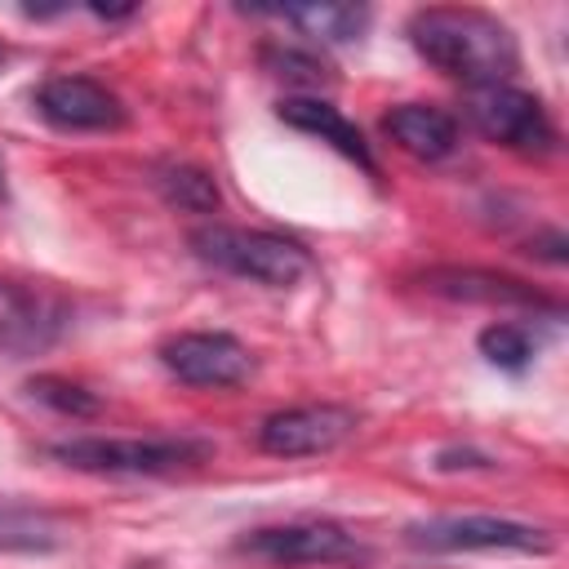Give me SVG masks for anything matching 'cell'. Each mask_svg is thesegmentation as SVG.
I'll return each instance as SVG.
<instances>
[{
  "label": "cell",
  "mask_w": 569,
  "mask_h": 569,
  "mask_svg": "<svg viewBox=\"0 0 569 569\" xmlns=\"http://www.w3.org/2000/svg\"><path fill=\"white\" fill-rule=\"evenodd\" d=\"M409 44L445 76L480 89V84H511L520 67V44L507 22L485 9L462 4H431L409 18Z\"/></svg>",
  "instance_id": "cell-1"
},
{
  "label": "cell",
  "mask_w": 569,
  "mask_h": 569,
  "mask_svg": "<svg viewBox=\"0 0 569 569\" xmlns=\"http://www.w3.org/2000/svg\"><path fill=\"white\" fill-rule=\"evenodd\" d=\"M191 253L236 280H253L267 289H293L298 280H307L316 271L311 253L276 231H249V227H227V222H209L191 231Z\"/></svg>",
  "instance_id": "cell-2"
},
{
  "label": "cell",
  "mask_w": 569,
  "mask_h": 569,
  "mask_svg": "<svg viewBox=\"0 0 569 569\" xmlns=\"http://www.w3.org/2000/svg\"><path fill=\"white\" fill-rule=\"evenodd\" d=\"M49 453L76 471L93 476H164L178 467H196L213 453L209 440L191 436H76L49 445Z\"/></svg>",
  "instance_id": "cell-3"
},
{
  "label": "cell",
  "mask_w": 569,
  "mask_h": 569,
  "mask_svg": "<svg viewBox=\"0 0 569 569\" xmlns=\"http://www.w3.org/2000/svg\"><path fill=\"white\" fill-rule=\"evenodd\" d=\"M240 556L271 565V569H293V565H351L365 560L369 547L333 525V520H284V525H258L236 542Z\"/></svg>",
  "instance_id": "cell-4"
},
{
  "label": "cell",
  "mask_w": 569,
  "mask_h": 569,
  "mask_svg": "<svg viewBox=\"0 0 569 569\" xmlns=\"http://www.w3.org/2000/svg\"><path fill=\"white\" fill-rule=\"evenodd\" d=\"M405 542L418 551H520L547 556L551 533L507 516H431L405 529Z\"/></svg>",
  "instance_id": "cell-5"
},
{
  "label": "cell",
  "mask_w": 569,
  "mask_h": 569,
  "mask_svg": "<svg viewBox=\"0 0 569 569\" xmlns=\"http://www.w3.org/2000/svg\"><path fill=\"white\" fill-rule=\"evenodd\" d=\"M467 120L498 147L520 156H547L556 147V129L542 102L516 84H480L467 93Z\"/></svg>",
  "instance_id": "cell-6"
},
{
  "label": "cell",
  "mask_w": 569,
  "mask_h": 569,
  "mask_svg": "<svg viewBox=\"0 0 569 569\" xmlns=\"http://www.w3.org/2000/svg\"><path fill=\"white\" fill-rule=\"evenodd\" d=\"M160 365L187 387H236L249 378L253 356L240 338L218 329H191L160 342Z\"/></svg>",
  "instance_id": "cell-7"
},
{
  "label": "cell",
  "mask_w": 569,
  "mask_h": 569,
  "mask_svg": "<svg viewBox=\"0 0 569 569\" xmlns=\"http://www.w3.org/2000/svg\"><path fill=\"white\" fill-rule=\"evenodd\" d=\"M356 409L347 405H298L280 409L258 427V445L271 458H316L338 449L356 431Z\"/></svg>",
  "instance_id": "cell-8"
},
{
  "label": "cell",
  "mask_w": 569,
  "mask_h": 569,
  "mask_svg": "<svg viewBox=\"0 0 569 569\" xmlns=\"http://www.w3.org/2000/svg\"><path fill=\"white\" fill-rule=\"evenodd\" d=\"M36 111L62 133H111L129 120L124 102L89 76H49L36 89Z\"/></svg>",
  "instance_id": "cell-9"
},
{
  "label": "cell",
  "mask_w": 569,
  "mask_h": 569,
  "mask_svg": "<svg viewBox=\"0 0 569 569\" xmlns=\"http://www.w3.org/2000/svg\"><path fill=\"white\" fill-rule=\"evenodd\" d=\"M422 289L449 302H485V307H525V311H551L560 316V307L538 293L533 284L507 276V271H489V267H431L422 271Z\"/></svg>",
  "instance_id": "cell-10"
},
{
  "label": "cell",
  "mask_w": 569,
  "mask_h": 569,
  "mask_svg": "<svg viewBox=\"0 0 569 569\" xmlns=\"http://www.w3.org/2000/svg\"><path fill=\"white\" fill-rule=\"evenodd\" d=\"M58 329H62V307L49 293L0 276V351L36 356L58 338Z\"/></svg>",
  "instance_id": "cell-11"
},
{
  "label": "cell",
  "mask_w": 569,
  "mask_h": 569,
  "mask_svg": "<svg viewBox=\"0 0 569 569\" xmlns=\"http://www.w3.org/2000/svg\"><path fill=\"white\" fill-rule=\"evenodd\" d=\"M276 116L289 124V129H298V133H311V138H320V142H329L338 156H347V160H356L365 173H378V160H373V151H369V142H365V133L333 107V102H325V98H284L280 107H276Z\"/></svg>",
  "instance_id": "cell-12"
},
{
  "label": "cell",
  "mask_w": 569,
  "mask_h": 569,
  "mask_svg": "<svg viewBox=\"0 0 569 569\" xmlns=\"http://www.w3.org/2000/svg\"><path fill=\"white\" fill-rule=\"evenodd\" d=\"M382 133L413 160H445L458 147V120L427 102H400L382 116Z\"/></svg>",
  "instance_id": "cell-13"
},
{
  "label": "cell",
  "mask_w": 569,
  "mask_h": 569,
  "mask_svg": "<svg viewBox=\"0 0 569 569\" xmlns=\"http://www.w3.org/2000/svg\"><path fill=\"white\" fill-rule=\"evenodd\" d=\"M284 22H293L302 36L325 40V44H347L360 40L369 27V9L365 4H284L276 9Z\"/></svg>",
  "instance_id": "cell-14"
},
{
  "label": "cell",
  "mask_w": 569,
  "mask_h": 569,
  "mask_svg": "<svg viewBox=\"0 0 569 569\" xmlns=\"http://www.w3.org/2000/svg\"><path fill=\"white\" fill-rule=\"evenodd\" d=\"M156 191L164 196V204H173L182 213H213L222 204L218 182L196 164H160L156 169Z\"/></svg>",
  "instance_id": "cell-15"
},
{
  "label": "cell",
  "mask_w": 569,
  "mask_h": 569,
  "mask_svg": "<svg viewBox=\"0 0 569 569\" xmlns=\"http://www.w3.org/2000/svg\"><path fill=\"white\" fill-rule=\"evenodd\" d=\"M62 542V525L31 507H0V547L4 551H49Z\"/></svg>",
  "instance_id": "cell-16"
},
{
  "label": "cell",
  "mask_w": 569,
  "mask_h": 569,
  "mask_svg": "<svg viewBox=\"0 0 569 569\" xmlns=\"http://www.w3.org/2000/svg\"><path fill=\"white\" fill-rule=\"evenodd\" d=\"M480 356H485L489 365H498V369H511V373H520V369L533 360V338H529L520 325H511V320H498V325L480 329Z\"/></svg>",
  "instance_id": "cell-17"
},
{
  "label": "cell",
  "mask_w": 569,
  "mask_h": 569,
  "mask_svg": "<svg viewBox=\"0 0 569 569\" xmlns=\"http://www.w3.org/2000/svg\"><path fill=\"white\" fill-rule=\"evenodd\" d=\"M27 391H31V400H40V405L58 409L62 418H93V413H98V396H93L89 387L71 382V378L40 373V378H31V382H27Z\"/></svg>",
  "instance_id": "cell-18"
},
{
  "label": "cell",
  "mask_w": 569,
  "mask_h": 569,
  "mask_svg": "<svg viewBox=\"0 0 569 569\" xmlns=\"http://www.w3.org/2000/svg\"><path fill=\"white\" fill-rule=\"evenodd\" d=\"M262 62H267V71H271V76L289 80V84H302V89H316V84L333 80V71H329L316 53L293 49V44H271V49L262 53Z\"/></svg>",
  "instance_id": "cell-19"
},
{
  "label": "cell",
  "mask_w": 569,
  "mask_h": 569,
  "mask_svg": "<svg viewBox=\"0 0 569 569\" xmlns=\"http://www.w3.org/2000/svg\"><path fill=\"white\" fill-rule=\"evenodd\" d=\"M529 253H538V258H547V262H565V236H560V231H551L547 240L529 244Z\"/></svg>",
  "instance_id": "cell-20"
},
{
  "label": "cell",
  "mask_w": 569,
  "mask_h": 569,
  "mask_svg": "<svg viewBox=\"0 0 569 569\" xmlns=\"http://www.w3.org/2000/svg\"><path fill=\"white\" fill-rule=\"evenodd\" d=\"M138 569H147V565H138Z\"/></svg>",
  "instance_id": "cell-21"
}]
</instances>
